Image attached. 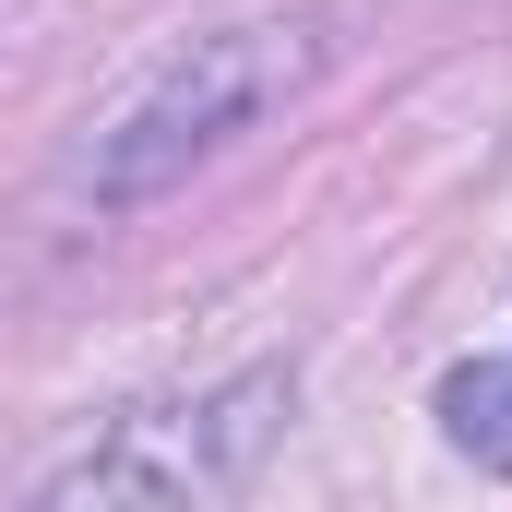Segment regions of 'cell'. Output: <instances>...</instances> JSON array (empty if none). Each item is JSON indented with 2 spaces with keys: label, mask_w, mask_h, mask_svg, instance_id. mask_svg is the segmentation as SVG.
<instances>
[{
  "label": "cell",
  "mask_w": 512,
  "mask_h": 512,
  "mask_svg": "<svg viewBox=\"0 0 512 512\" xmlns=\"http://www.w3.org/2000/svg\"><path fill=\"white\" fill-rule=\"evenodd\" d=\"M441 429H453V453H477V465H512V358H477V370H453V382H441Z\"/></svg>",
  "instance_id": "3"
},
{
  "label": "cell",
  "mask_w": 512,
  "mask_h": 512,
  "mask_svg": "<svg viewBox=\"0 0 512 512\" xmlns=\"http://www.w3.org/2000/svg\"><path fill=\"white\" fill-rule=\"evenodd\" d=\"M310 60H322V24L310 12H251V24H215V36H191L143 96H131L120 120L96 131V155H84V191L131 215V203H155V191H179L191 167H215L262 108H286L298 84H310Z\"/></svg>",
  "instance_id": "1"
},
{
  "label": "cell",
  "mask_w": 512,
  "mask_h": 512,
  "mask_svg": "<svg viewBox=\"0 0 512 512\" xmlns=\"http://www.w3.org/2000/svg\"><path fill=\"white\" fill-rule=\"evenodd\" d=\"M298 382L286 370H251L227 382L215 405H179V417H131L120 441H96L84 465L48 477V501H203V489H239L251 453L286 429Z\"/></svg>",
  "instance_id": "2"
}]
</instances>
